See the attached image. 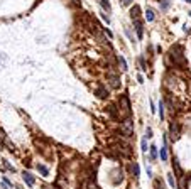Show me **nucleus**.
Listing matches in <instances>:
<instances>
[{
	"mask_svg": "<svg viewBox=\"0 0 191 189\" xmlns=\"http://www.w3.org/2000/svg\"><path fill=\"white\" fill-rule=\"evenodd\" d=\"M149 154H151V160H156V159H157V147L151 145V147H149Z\"/></svg>",
	"mask_w": 191,
	"mask_h": 189,
	"instance_id": "ddd939ff",
	"label": "nucleus"
},
{
	"mask_svg": "<svg viewBox=\"0 0 191 189\" xmlns=\"http://www.w3.org/2000/svg\"><path fill=\"white\" fill-rule=\"evenodd\" d=\"M130 19H132V20L140 19V7L139 5H134V7L130 9Z\"/></svg>",
	"mask_w": 191,
	"mask_h": 189,
	"instance_id": "6e6552de",
	"label": "nucleus"
},
{
	"mask_svg": "<svg viewBox=\"0 0 191 189\" xmlns=\"http://www.w3.org/2000/svg\"><path fill=\"white\" fill-rule=\"evenodd\" d=\"M125 34H127V37H129L130 41H134V34L130 32V29H129V27H125Z\"/></svg>",
	"mask_w": 191,
	"mask_h": 189,
	"instance_id": "b1692460",
	"label": "nucleus"
},
{
	"mask_svg": "<svg viewBox=\"0 0 191 189\" xmlns=\"http://www.w3.org/2000/svg\"><path fill=\"white\" fill-rule=\"evenodd\" d=\"M146 138H152V128L151 127H147V130H146Z\"/></svg>",
	"mask_w": 191,
	"mask_h": 189,
	"instance_id": "a878e982",
	"label": "nucleus"
},
{
	"mask_svg": "<svg viewBox=\"0 0 191 189\" xmlns=\"http://www.w3.org/2000/svg\"><path fill=\"white\" fill-rule=\"evenodd\" d=\"M189 17H191V12H189Z\"/></svg>",
	"mask_w": 191,
	"mask_h": 189,
	"instance_id": "473e14b6",
	"label": "nucleus"
},
{
	"mask_svg": "<svg viewBox=\"0 0 191 189\" xmlns=\"http://www.w3.org/2000/svg\"><path fill=\"white\" fill-rule=\"evenodd\" d=\"M139 64H140V69H142V71H147V66H146V59H144L142 56H140V58H139Z\"/></svg>",
	"mask_w": 191,
	"mask_h": 189,
	"instance_id": "412c9836",
	"label": "nucleus"
},
{
	"mask_svg": "<svg viewBox=\"0 0 191 189\" xmlns=\"http://www.w3.org/2000/svg\"><path fill=\"white\" fill-rule=\"evenodd\" d=\"M105 32H107V36H110V37L114 36V34H112V30H110V29H105Z\"/></svg>",
	"mask_w": 191,
	"mask_h": 189,
	"instance_id": "c85d7f7f",
	"label": "nucleus"
},
{
	"mask_svg": "<svg viewBox=\"0 0 191 189\" xmlns=\"http://www.w3.org/2000/svg\"><path fill=\"white\" fill-rule=\"evenodd\" d=\"M132 172H134V176H135V177H139L140 169H139V164H137V162H134V166H132Z\"/></svg>",
	"mask_w": 191,
	"mask_h": 189,
	"instance_id": "a211bd4d",
	"label": "nucleus"
},
{
	"mask_svg": "<svg viewBox=\"0 0 191 189\" xmlns=\"http://www.w3.org/2000/svg\"><path fill=\"white\" fill-rule=\"evenodd\" d=\"M118 62H120V66H122V71H127V69H129V66H127V61H125L124 59V56H120V58H118Z\"/></svg>",
	"mask_w": 191,
	"mask_h": 189,
	"instance_id": "dca6fc26",
	"label": "nucleus"
},
{
	"mask_svg": "<svg viewBox=\"0 0 191 189\" xmlns=\"http://www.w3.org/2000/svg\"><path fill=\"white\" fill-rule=\"evenodd\" d=\"M37 171L44 176V177H46V176H49V169L46 167V166H42V164H39V166H37Z\"/></svg>",
	"mask_w": 191,
	"mask_h": 189,
	"instance_id": "4468645a",
	"label": "nucleus"
},
{
	"mask_svg": "<svg viewBox=\"0 0 191 189\" xmlns=\"http://www.w3.org/2000/svg\"><path fill=\"white\" fill-rule=\"evenodd\" d=\"M100 5H102L103 12H107V14H112V7H110V2H108V0H100Z\"/></svg>",
	"mask_w": 191,
	"mask_h": 189,
	"instance_id": "9b49d317",
	"label": "nucleus"
},
{
	"mask_svg": "<svg viewBox=\"0 0 191 189\" xmlns=\"http://www.w3.org/2000/svg\"><path fill=\"white\" fill-rule=\"evenodd\" d=\"M134 0H122V5H132Z\"/></svg>",
	"mask_w": 191,
	"mask_h": 189,
	"instance_id": "bb28decb",
	"label": "nucleus"
},
{
	"mask_svg": "<svg viewBox=\"0 0 191 189\" xmlns=\"http://www.w3.org/2000/svg\"><path fill=\"white\" fill-rule=\"evenodd\" d=\"M22 177H24V181H26V184L29 186V187H32V186H34V176L31 174V172H26V171H24Z\"/></svg>",
	"mask_w": 191,
	"mask_h": 189,
	"instance_id": "1a4fd4ad",
	"label": "nucleus"
},
{
	"mask_svg": "<svg viewBox=\"0 0 191 189\" xmlns=\"http://www.w3.org/2000/svg\"><path fill=\"white\" fill-rule=\"evenodd\" d=\"M90 189H100V187L96 184H90Z\"/></svg>",
	"mask_w": 191,
	"mask_h": 189,
	"instance_id": "7c9ffc66",
	"label": "nucleus"
},
{
	"mask_svg": "<svg viewBox=\"0 0 191 189\" xmlns=\"http://www.w3.org/2000/svg\"><path fill=\"white\" fill-rule=\"evenodd\" d=\"M5 167H7V169H9V171L15 172V169H14V167H12V166H10V164H9V162H5Z\"/></svg>",
	"mask_w": 191,
	"mask_h": 189,
	"instance_id": "cd10ccee",
	"label": "nucleus"
},
{
	"mask_svg": "<svg viewBox=\"0 0 191 189\" xmlns=\"http://www.w3.org/2000/svg\"><path fill=\"white\" fill-rule=\"evenodd\" d=\"M100 14H102V19H103V20H105V22H107V24H110V17H108V14H107V12H100Z\"/></svg>",
	"mask_w": 191,
	"mask_h": 189,
	"instance_id": "5701e85b",
	"label": "nucleus"
},
{
	"mask_svg": "<svg viewBox=\"0 0 191 189\" xmlns=\"http://www.w3.org/2000/svg\"><path fill=\"white\" fill-rule=\"evenodd\" d=\"M96 94H98V98H107V91H105L103 86H100L98 90H96Z\"/></svg>",
	"mask_w": 191,
	"mask_h": 189,
	"instance_id": "f3484780",
	"label": "nucleus"
},
{
	"mask_svg": "<svg viewBox=\"0 0 191 189\" xmlns=\"http://www.w3.org/2000/svg\"><path fill=\"white\" fill-rule=\"evenodd\" d=\"M169 135H171L173 140H178V137H179V128H178V125L174 123V122L169 123Z\"/></svg>",
	"mask_w": 191,
	"mask_h": 189,
	"instance_id": "39448f33",
	"label": "nucleus"
},
{
	"mask_svg": "<svg viewBox=\"0 0 191 189\" xmlns=\"http://www.w3.org/2000/svg\"><path fill=\"white\" fill-rule=\"evenodd\" d=\"M120 108H122V113H124V115L130 116V103H129V98H127L125 94L120 98ZM120 108H118V110H120Z\"/></svg>",
	"mask_w": 191,
	"mask_h": 189,
	"instance_id": "7ed1b4c3",
	"label": "nucleus"
},
{
	"mask_svg": "<svg viewBox=\"0 0 191 189\" xmlns=\"http://www.w3.org/2000/svg\"><path fill=\"white\" fill-rule=\"evenodd\" d=\"M159 155H161V160L162 162H166L168 160V137L164 135V145L161 147V152H159Z\"/></svg>",
	"mask_w": 191,
	"mask_h": 189,
	"instance_id": "0eeeda50",
	"label": "nucleus"
},
{
	"mask_svg": "<svg viewBox=\"0 0 191 189\" xmlns=\"http://www.w3.org/2000/svg\"><path fill=\"white\" fill-rule=\"evenodd\" d=\"M120 134L124 135V137H127V138L134 135V120L130 118V116H127V118L120 123Z\"/></svg>",
	"mask_w": 191,
	"mask_h": 189,
	"instance_id": "f03ea898",
	"label": "nucleus"
},
{
	"mask_svg": "<svg viewBox=\"0 0 191 189\" xmlns=\"http://www.w3.org/2000/svg\"><path fill=\"white\" fill-rule=\"evenodd\" d=\"M159 116H161V120H164V103L159 102Z\"/></svg>",
	"mask_w": 191,
	"mask_h": 189,
	"instance_id": "aec40b11",
	"label": "nucleus"
},
{
	"mask_svg": "<svg viewBox=\"0 0 191 189\" xmlns=\"http://www.w3.org/2000/svg\"><path fill=\"white\" fill-rule=\"evenodd\" d=\"M173 169H174V172H176V177H178V179H183V177H184L183 169H181V166H179V160H178L176 157L173 159Z\"/></svg>",
	"mask_w": 191,
	"mask_h": 189,
	"instance_id": "423d86ee",
	"label": "nucleus"
},
{
	"mask_svg": "<svg viewBox=\"0 0 191 189\" xmlns=\"http://www.w3.org/2000/svg\"><path fill=\"white\" fill-rule=\"evenodd\" d=\"M137 81H139V83H144V78L139 74V76H137Z\"/></svg>",
	"mask_w": 191,
	"mask_h": 189,
	"instance_id": "c756f323",
	"label": "nucleus"
},
{
	"mask_svg": "<svg viewBox=\"0 0 191 189\" xmlns=\"http://www.w3.org/2000/svg\"><path fill=\"white\" fill-rule=\"evenodd\" d=\"M108 84H110L112 88H118L120 86V78L118 76H110L108 78Z\"/></svg>",
	"mask_w": 191,
	"mask_h": 189,
	"instance_id": "9d476101",
	"label": "nucleus"
},
{
	"mask_svg": "<svg viewBox=\"0 0 191 189\" xmlns=\"http://www.w3.org/2000/svg\"><path fill=\"white\" fill-rule=\"evenodd\" d=\"M146 19H147V22H152L156 19V14H154L152 9H147V10H146Z\"/></svg>",
	"mask_w": 191,
	"mask_h": 189,
	"instance_id": "f8f14e48",
	"label": "nucleus"
},
{
	"mask_svg": "<svg viewBox=\"0 0 191 189\" xmlns=\"http://www.w3.org/2000/svg\"><path fill=\"white\" fill-rule=\"evenodd\" d=\"M183 2H191V0H183Z\"/></svg>",
	"mask_w": 191,
	"mask_h": 189,
	"instance_id": "2f4dec72",
	"label": "nucleus"
},
{
	"mask_svg": "<svg viewBox=\"0 0 191 189\" xmlns=\"http://www.w3.org/2000/svg\"><path fill=\"white\" fill-rule=\"evenodd\" d=\"M134 22V27H135V32H137V37L139 39H142L144 37V20H140V19H135Z\"/></svg>",
	"mask_w": 191,
	"mask_h": 189,
	"instance_id": "20e7f679",
	"label": "nucleus"
},
{
	"mask_svg": "<svg viewBox=\"0 0 191 189\" xmlns=\"http://www.w3.org/2000/svg\"><path fill=\"white\" fill-rule=\"evenodd\" d=\"M169 62L173 66L179 69H186L188 68V62H186V58H184V52H183V46L176 44L169 49Z\"/></svg>",
	"mask_w": 191,
	"mask_h": 189,
	"instance_id": "f257e3e1",
	"label": "nucleus"
},
{
	"mask_svg": "<svg viewBox=\"0 0 191 189\" xmlns=\"http://www.w3.org/2000/svg\"><path fill=\"white\" fill-rule=\"evenodd\" d=\"M140 150H142L144 154H146L147 150H149V147H147V138H146V137L142 138V144H140Z\"/></svg>",
	"mask_w": 191,
	"mask_h": 189,
	"instance_id": "6ab92c4d",
	"label": "nucleus"
},
{
	"mask_svg": "<svg viewBox=\"0 0 191 189\" xmlns=\"http://www.w3.org/2000/svg\"><path fill=\"white\" fill-rule=\"evenodd\" d=\"M168 181H169V184L173 186V187H174V186H176V181H174V177H173V176H171V174H168Z\"/></svg>",
	"mask_w": 191,
	"mask_h": 189,
	"instance_id": "393cba45",
	"label": "nucleus"
},
{
	"mask_svg": "<svg viewBox=\"0 0 191 189\" xmlns=\"http://www.w3.org/2000/svg\"><path fill=\"white\" fill-rule=\"evenodd\" d=\"M169 7H171V2H169V0H161V10L162 12L169 10Z\"/></svg>",
	"mask_w": 191,
	"mask_h": 189,
	"instance_id": "2eb2a0df",
	"label": "nucleus"
},
{
	"mask_svg": "<svg viewBox=\"0 0 191 189\" xmlns=\"http://www.w3.org/2000/svg\"><path fill=\"white\" fill-rule=\"evenodd\" d=\"M154 184H156V189H164V182H162L161 179H156Z\"/></svg>",
	"mask_w": 191,
	"mask_h": 189,
	"instance_id": "4be33fe9",
	"label": "nucleus"
}]
</instances>
